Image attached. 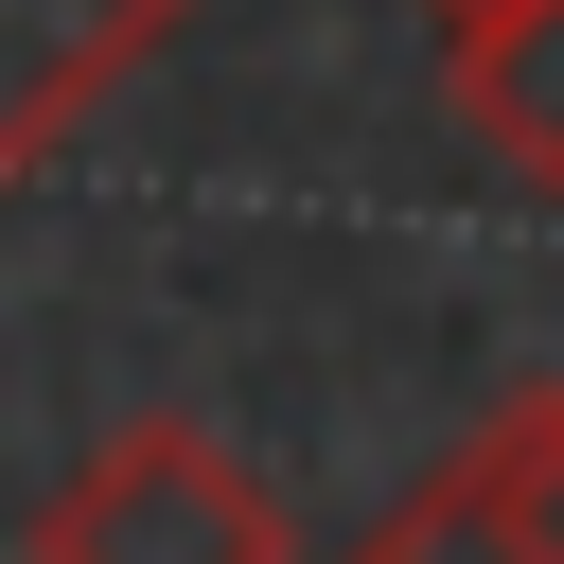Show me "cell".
<instances>
[{
  "label": "cell",
  "mask_w": 564,
  "mask_h": 564,
  "mask_svg": "<svg viewBox=\"0 0 564 564\" xmlns=\"http://www.w3.org/2000/svg\"><path fill=\"white\" fill-rule=\"evenodd\" d=\"M18 564H300V546H282V494H264L194 405H141V423H106V441L35 494Z\"/></svg>",
  "instance_id": "6da1fadb"
},
{
  "label": "cell",
  "mask_w": 564,
  "mask_h": 564,
  "mask_svg": "<svg viewBox=\"0 0 564 564\" xmlns=\"http://www.w3.org/2000/svg\"><path fill=\"white\" fill-rule=\"evenodd\" d=\"M194 0H0V176H35L106 88H141L176 53Z\"/></svg>",
  "instance_id": "7a4b0ae2"
},
{
  "label": "cell",
  "mask_w": 564,
  "mask_h": 564,
  "mask_svg": "<svg viewBox=\"0 0 564 564\" xmlns=\"http://www.w3.org/2000/svg\"><path fill=\"white\" fill-rule=\"evenodd\" d=\"M441 106L476 123V159H511L529 194H564V0H511V18L441 35Z\"/></svg>",
  "instance_id": "3957f363"
},
{
  "label": "cell",
  "mask_w": 564,
  "mask_h": 564,
  "mask_svg": "<svg viewBox=\"0 0 564 564\" xmlns=\"http://www.w3.org/2000/svg\"><path fill=\"white\" fill-rule=\"evenodd\" d=\"M335 564H546V546H529V511L494 494V458L458 441V458H441L423 494H388V511H370Z\"/></svg>",
  "instance_id": "277c9868"
},
{
  "label": "cell",
  "mask_w": 564,
  "mask_h": 564,
  "mask_svg": "<svg viewBox=\"0 0 564 564\" xmlns=\"http://www.w3.org/2000/svg\"><path fill=\"white\" fill-rule=\"evenodd\" d=\"M423 18H441V35H476V18H511V0H423Z\"/></svg>",
  "instance_id": "5b68a950"
}]
</instances>
